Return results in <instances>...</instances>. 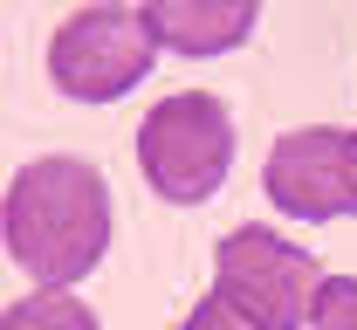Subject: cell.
Returning a JSON list of instances; mask_svg holds the SVG:
<instances>
[{"label": "cell", "mask_w": 357, "mask_h": 330, "mask_svg": "<svg viewBox=\"0 0 357 330\" xmlns=\"http://www.w3.org/2000/svg\"><path fill=\"white\" fill-rule=\"evenodd\" d=\"M110 248V186L89 158H35L7 186V255L42 289H69Z\"/></svg>", "instance_id": "6da1fadb"}, {"label": "cell", "mask_w": 357, "mask_h": 330, "mask_svg": "<svg viewBox=\"0 0 357 330\" xmlns=\"http://www.w3.org/2000/svg\"><path fill=\"white\" fill-rule=\"evenodd\" d=\"M137 165L158 200L199 207L234 172V110L213 90H172L137 124Z\"/></svg>", "instance_id": "7a4b0ae2"}, {"label": "cell", "mask_w": 357, "mask_h": 330, "mask_svg": "<svg viewBox=\"0 0 357 330\" xmlns=\"http://www.w3.org/2000/svg\"><path fill=\"white\" fill-rule=\"evenodd\" d=\"M323 283L330 276L316 269L310 248L268 234V227H234L213 248V296L261 330H310Z\"/></svg>", "instance_id": "3957f363"}, {"label": "cell", "mask_w": 357, "mask_h": 330, "mask_svg": "<svg viewBox=\"0 0 357 330\" xmlns=\"http://www.w3.org/2000/svg\"><path fill=\"white\" fill-rule=\"evenodd\" d=\"M151 55H158V35H151L144 7H83L55 28L48 76L76 103H117L151 76Z\"/></svg>", "instance_id": "277c9868"}, {"label": "cell", "mask_w": 357, "mask_h": 330, "mask_svg": "<svg viewBox=\"0 0 357 330\" xmlns=\"http://www.w3.org/2000/svg\"><path fill=\"white\" fill-rule=\"evenodd\" d=\"M261 193L289 220H344L357 213V165H351V131H289L275 138L261 165Z\"/></svg>", "instance_id": "5b68a950"}, {"label": "cell", "mask_w": 357, "mask_h": 330, "mask_svg": "<svg viewBox=\"0 0 357 330\" xmlns=\"http://www.w3.org/2000/svg\"><path fill=\"white\" fill-rule=\"evenodd\" d=\"M151 14V35L178 55H227L255 35V7L248 0H158L144 7Z\"/></svg>", "instance_id": "8992f818"}, {"label": "cell", "mask_w": 357, "mask_h": 330, "mask_svg": "<svg viewBox=\"0 0 357 330\" xmlns=\"http://www.w3.org/2000/svg\"><path fill=\"white\" fill-rule=\"evenodd\" d=\"M0 330H103L76 289H28L21 303H7Z\"/></svg>", "instance_id": "52a82bcc"}, {"label": "cell", "mask_w": 357, "mask_h": 330, "mask_svg": "<svg viewBox=\"0 0 357 330\" xmlns=\"http://www.w3.org/2000/svg\"><path fill=\"white\" fill-rule=\"evenodd\" d=\"M310 330H357V283L351 276H330V283H323Z\"/></svg>", "instance_id": "ba28073f"}, {"label": "cell", "mask_w": 357, "mask_h": 330, "mask_svg": "<svg viewBox=\"0 0 357 330\" xmlns=\"http://www.w3.org/2000/svg\"><path fill=\"white\" fill-rule=\"evenodd\" d=\"M172 330H261V324H248L241 310H227L220 296H199V303H192V317L172 324Z\"/></svg>", "instance_id": "9c48e42d"}, {"label": "cell", "mask_w": 357, "mask_h": 330, "mask_svg": "<svg viewBox=\"0 0 357 330\" xmlns=\"http://www.w3.org/2000/svg\"><path fill=\"white\" fill-rule=\"evenodd\" d=\"M351 165H357V131H351Z\"/></svg>", "instance_id": "30bf717a"}]
</instances>
